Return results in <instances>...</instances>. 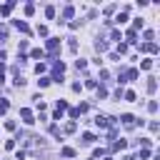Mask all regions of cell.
Segmentation results:
<instances>
[{"instance_id": "6da1fadb", "label": "cell", "mask_w": 160, "mask_h": 160, "mask_svg": "<svg viewBox=\"0 0 160 160\" xmlns=\"http://www.w3.org/2000/svg\"><path fill=\"white\" fill-rule=\"evenodd\" d=\"M45 50L48 53H58L60 50V38H50L48 43H45Z\"/></svg>"}, {"instance_id": "7a4b0ae2", "label": "cell", "mask_w": 160, "mask_h": 160, "mask_svg": "<svg viewBox=\"0 0 160 160\" xmlns=\"http://www.w3.org/2000/svg\"><path fill=\"white\" fill-rule=\"evenodd\" d=\"M20 118H23V123H25V125H33V123H35V118H33V113H30L28 108L20 110Z\"/></svg>"}, {"instance_id": "3957f363", "label": "cell", "mask_w": 160, "mask_h": 160, "mask_svg": "<svg viewBox=\"0 0 160 160\" xmlns=\"http://www.w3.org/2000/svg\"><path fill=\"white\" fill-rule=\"evenodd\" d=\"M53 73H55V80H58V83H60V75H63V73H65V63H60V60H58V63L53 65Z\"/></svg>"}, {"instance_id": "277c9868", "label": "cell", "mask_w": 160, "mask_h": 160, "mask_svg": "<svg viewBox=\"0 0 160 160\" xmlns=\"http://www.w3.org/2000/svg\"><path fill=\"white\" fill-rule=\"evenodd\" d=\"M125 148H128V140H123V138H120V140H115V143L110 145V150H113V153H118V150H125Z\"/></svg>"}, {"instance_id": "5b68a950", "label": "cell", "mask_w": 160, "mask_h": 160, "mask_svg": "<svg viewBox=\"0 0 160 160\" xmlns=\"http://www.w3.org/2000/svg\"><path fill=\"white\" fill-rule=\"evenodd\" d=\"M13 25H15V28H18V30H20V33H25V35H28V33H30V25H28V23H25V20H15V23H13Z\"/></svg>"}, {"instance_id": "8992f818", "label": "cell", "mask_w": 160, "mask_h": 160, "mask_svg": "<svg viewBox=\"0 0 160 160\" xmlns=\"http://www.w3.org/2000/svg\"><path fill=\"white\" fill-rule=\"evenodd\" d=\"M120 120H123V125H128V128H133V125H135V118H133L130 113H125V115H120Z\"/></svg>"}, {"instance_id": "52a82bcc", "label": "cell", "mask_w": 160, "mask_h": 160, "mask_svg": "<svg viewBox=\"0 0 160 160\" xmlns=\"http://www.w3.org/2000/svg\"><path fill=\"white\" fill-rule=\"evenodd\" d=\"M13 8H15V3H13V0H10V3H5V5H3V8H0V15H3V18H8V15H10V10H13Z\"/></svg>"}, {"instance_id": "ba28073f", "label": "cell", "mask_w": 160, "mask_h": 160, "mask_svg": "<svg viewBox=\"0 0 160 160\" xmlns=\"http://www.w3.org/2000/svg\"><path fill=\"white\" fill-rule=\"evenodd\" d=\"M73 15H75V8H73V5H65V8H63V20H70Z\"/></svg>"}, {"instance_id": "9c48e42d", "label": "cell", "mask_w": 160, "mask_h": 160, "mask_svg": "<svg viewBox=\"0 0 160 160\" xmlns=\"http://www.w3.org/2000/svg\"><path fill=\"white\" fill-rule=\"evenodd\" d=\"M60 155H63V158H75V150H73V148H63V150H60Z\"/></svg>"}, {"instance_id": "30bf717a", "label": "cell", "mask_w": 160, "mask_h": 160, "mask_svg": "<svg viewBox=\"0 0 160 160\" xmlns=\"http://www.w3.org/2000/svg\"><path fill=\"white\" fill-rule=\"evenodd\" d=\"M143 50H145V53H158V45H155V43H145Z\"/></svg>"}, {"instance_id": "8fae6325", "label": "cell", "mask_w": 160, "mask_h": 160, "mask_svg": "<svg viewBox=\"0 0 160 160\" xmlns=\"http://www.w3.org/2000/svg\"><path fill=\"white\" fill-rule=\"evenodd\" d=\"M158 90V83H155V78H150L148 80V93H155Z\"/></svg>"}, {"instance_id": "7c38bea8", "label": "cell", "mask_w": 160, "mask_h": 160, "mask_svg": "<svg viewBox=\"0 0 160 160\" xmlns=\"http://www.w3.org/2000/svg\"><path fill=\"white\" fill-rule=\"evenodd\" d=\"M50 83H53V78H40V80H38V85H40V88H48Z\"/></svg>"}, {"instance_id": "4fadbf2b", "label": "cell", "mask_w": 160, "mask_h": 160, "mask_svg": "<svg viewBox=\"0 0 160 160\" xmlns=\"http://www.w3.org/2000/svg\"><path fill=\"white\" fill-rule=\"evenodd\" d=\"M8 108H10L8 100H0V115H5V113H8Z\"/></svg>"}, {"instance_id": "5bb4252c", "label": "cell", "mask_w": 160, "mask_h": 160, "mask_svg": "<svg viewBox=\"0 0 160 160\" xmlns=\"http://www.w3.org/2000/svg\"><path fill=\"white\" fill-rule=\"evenodd\" d=\"M93 140H95V135H93V133H83V143H88V145H90Z\"/></svg>"}, {"instance_id": "9a60e30c", "label": "cell", "mask_w": 160, "mask_h": 160, "mask_svg": "<svg viewBox=\"0 0 160 160\" xmlns=\"http://www.w3.org/2000/svg\"><path fill=\"white\" fill-rule=\"evenodd\" d=\"M30 55H33V58H35V60H38V58H45V50H40V48H35V50H33V53H30Z\"/></svg>"}, {"instance_id": "2e32d148", "label": "cell", "mask_w": 160, "mask_h": 160, "mask_svg": "<svg viewBox=\"0 0 160 160\" xmlns=\"http://www.w3.org/2000/svg\"><path fill=\"white\" fill-rule=\"evenodd\" d=\"M125 20H128V13H120V15L115 18V23H118V25H123V23H125Z\"/></svg>"}, {"instance_id": "e0dca14e", "label": "cell", "mask_w": 160, "mask_h": 160, "mask_svg": "<svg viewBox=\"0 0 160 160\" xmlns=\"http://www.w3.org/2000/svg\"><path fill=\"white\" fill-rule=\"evenodd\" d=\"M95 48H98V53H105V50H108V43H105V40H100Z\"/></svg>"}, {"instance_id": "ac0fdd59", "label": "cell", "mask_w": 160, "mask_h": 160, "mask_svg": "<svg viewBox=\"0 0 160 160\" xmlns=\"http://www.w3.org/2000/svg\"><path fill=\"white\" fill-rule=\"evenodd\" d=\"M103 98H108V90L100 85V88H98V100H103Z\"/></svg>"}, {"instance_id": "d6986e66", "label": "cell", "mask_w": 160, "mask_h": 160, "mask_svg": "<svg viewBox=\"0 0 160 160\" xmlns=\"http://www.w3.org/2000/svg\"><path fill=\"white\" fill-rule=\"evenodd\" d=\"M88 110H90V105H88V103H80V105H78V113H80V115L88 113Z\"/></svg>"}, {"instance_id": "ffe728a7", "label": "cell", "mask_w": 160, "mask_h": 160, "mask_svg": "<svg viewBox=\"0 0 160 160\" xmlns=\"http://www.w3.org/2000/svg\"><path fill=\"white\" fill-rule=\"evenodd\" d=\"M123 98L128 100V103H133V100H135V93H133V90H128V93H123Z\"/></svg>"}, {"instance_id": "44dd1931", "label": "cell", "mask_w": 160, "mask_h": 160, "mask_svg": "<svg viewBox=\"0 0 160 160\" xmlns=\"http://www.w3.org/2000/svg\"><path fill=\"white\" fill-rule=\"evenodd\" d=\"M45 18H55V8H53V5L45 8Z\"/></svg>"}, {"instance_id": "7402d4cb", "label": "cell", "mask_w": 160, "mask_h": 160, "mask_svg": "<svg viewBox=\"0 0 160 160\" xmlns=\"http://www.w3.org/2000/svg\"><path fill=\"white\" fill-rule=\"evenodd\" d=\"M140 28H143V20H140V18L133 20V28H130V30H140Z\"/></svg>"}, {"instance_id": "603a6c76", "label": "cell", "mask_w": 160, "mask_h": 160, "mask_svg": "<svg viewBox=\"0 0 160 160\" xmlns=\"http://www.w3.org/2000/svg\"><path fill=\"white\" fill-rule=\"evenodd\" d=\"M135 38H138V33H135V30H128V40H130V43H138Z\"/></svg>"}, {"instance_id": "cb8c5ba5", "label": "cell", "mask_w": 160, "mask_h": 160, "mask_svg": "<svg viewBox=\"0 0 160 160\" xmlns=\"http://www.w3.org/2000/svg\"><path fill=\"white\" fill-rule=\"evenodd\" d=\"M68 48H70V50H73V53H75V50H78V43H75V40H73V38H68Z\"/></svg>"}, {"instance_id": "d4e9b609", "label": "cell", "mask_w": 160, "mask_h": 160, "mask_svg": "<svg viewBox=\"0 0 160 160\" xmlns=\"http://www.w3.org/2000/svg\"><path fill=\"white\" fill-rule=\"evenodd\" d=\"M75 128H78V125H75V120H73V123L65 125V133H75Z\"/></svg>"}, {"instance_id": "484cf974", "label": "cell", "mask_w": 160, "mask_h": 160, "mask_svg": "<svg viewBox=\"0 0 160 160\" xmlns=\"http://www.w3.org/2000/svg\"><path fill=\"white\" fill-rule=\"evenodd\" d=\"M33 13H35V5L28 3V5H25V15H33Z\"/></svg>"}, {"instance_id": "4316f807", "label": "cell", "mask_w": 160, "mask_h": 160, "mask_svg": "<svg viewBox=\"0 0 160 160\" xmlns=\"http://www.w3.org/2000/svg\"><path fill=\"white\" fill-rule=\"evenodd\" d=\"M140 68H143V70H150V68H153V60H143V65H140Z\"/></svg>"}, {"instance_id": "83f0119b", "label": "cell", "mask_w": 160, "mask_h": 160, "mask_svg": "<svg viewBox=\"0 0 160 160\" xmlns=\"http://www.w3.org/2000/svg\"><path fill=\"white\" fill-rule=\"evenodd\" d=\"M35 73H38V75L45 73V63H38V65H35Z\"/></svg>"}, {"instance_id": "f1b7e54d", "label": "cell", "mask_w": 160, "mask_h": 160, "mask_svg": "<svg viewBox=\"0 0 160 160\" xmlns=\"http://www.w3.org/2000/svg\"><path fill=\"white\" fill-rule=\"evenodd\" d=\"M148 110H150V113H155V110H158V103H155V100H150V103H148Z\"/></svg>"}, {"instance_id": "f546056e", "label": "cell", "mask_w": 160, "mask_h": 160, "mask_svg": "<svg viewBox=\"0 0 160 160\" xmlns=\"http://www.w3.org/2000/svg\"><path fill=\"white\" fill-rule=\"evenodd\" d=\"M110 40H118V43H120V30H113L110 33Z\"/></svg>"}, {"instance_id": "4dcf8cb0", "label": "cell", "mask_w": 160, "mask_h": 160, "mask_svg": "<svg viewBox=\"0 0 160 160\" xmlns=\"http://www.w3.org/2000/svg\"><path fill=\"white\" fill-rule=\"evenodd\" d=\"M85 65H88L85 60H78V63H75V68H78V70H85Z\"/></svg>"}, {"instance_id": "1f68e13d", "label": "cell", "mask_w": 160, "mask_h": 160, "mask_svg": "<svg viewBox=\"0 0 160 160\" xmlns=\"http://www.w3.org/2000/svg\"><path fill=\"white\" fill-rule=\"evenodd\" d=\"M38 35H48V28L45 25H38Z\"/></svg>"}, {"instance_id": "d6a6232c", "label": "cell", "mask_w": 160, "mask_h": 160, "mask_svg": "<svg viewBox=\"0 0 160 160\" xmlns=\"http://www.w3.org/2000/svg\"><path fill=\"white\" fill-rule=\"evenodd\" d=\"M118 53H128V45L125 43H118Z\"/></svg>"}, {"instance_id": "836d02e7", "label": "cell", "mask_w": 160, "mask_h": 160, "mask_svg": "<svg viewBox=\"0 0 160 160\" xmlns=\"http://www.w3.org/2000/svg\"><path fill=\"white\" fill-rule=\"evenodd\" d=\"M140 158H143V160H145V158H150V150H148V148H143V150H140Z\"/></svg>"}, {"instance_id": "e575fe53", "label": "cell", "mask_w": 160, "mask_h": 160, "mask_svg": "<svg viewBox=\"0 0 160 160\" xmlns=\"http://www.w3.org/2000/svg\"><path fill=\"white\" fill-rule=\"evenodd\" d=\"M123 160H135V158H133V155H125V158H123Z\"/></svg>"}, {"instance_id": "d590c367", "label": "cell", "mask_w": 160, "mask_h": 160, "mask_svg": "<svg viewBox=\"0 0 160 160\" xmlns=\"http://www.w3.org/2000/svg\"><path fill=\"white\" fill-rule=\"evenodd\" d=\"M108 160H110V158H108Z\"/></svg>"}]
</instances>
